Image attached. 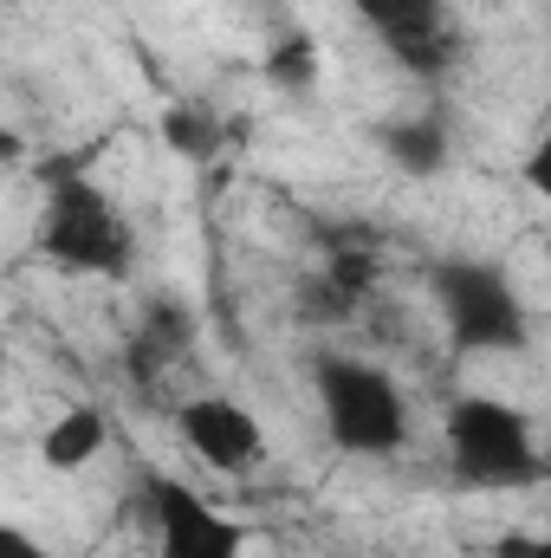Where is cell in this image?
Listing matches in <instances>:
<instances>
[{"mask_svg":"<svg viewBox=\"0 0 551 558\" xmlns=\"http://www.w3.org/2000/svg\"><path fill=\"white\" fill-rule=\"evenodd\" d=\"M39 247H46V260H59V267H72V274L118 279L131 267V221L118 215V202H111L105 189H91L85 175L59 169V175H46Z\"/></svg>","mask_w":551,"mask_h":558,"instance_id":"1","label":"cell"},{"mask_svg":"<svg viewBox=\"0 0 551 558\" xmlns=\"http://www.w3.org/2000/svg\"><path fill=\"white\" fill-rule=\"evenodd\" d=\"M448 461L474 487H526L546 474L532 448V422L493 397H467L448 410Z\"/></svg>","mask_w":551,"mask_h":558,"instance_id":"2","label":"cell"},{"mask_svg":"<svg viewBox=\"0 0 551 558\" xmlns=\"http://www.w3.org/2000/svg\"><path fill=\"white\" fill-rule=\"evenodd\" d=\"M318 403H325V428L338 448L351 454H396L403 448V397L396 384L364 364V357H318Z\"/></svg>","mask_w":551,"mask_h":558,"instance_id":"3","label":"cell"},{"mask_svg":"<svg viewBox=\"0 0 551 558\" xmlns=\"http://www.w3.org/2000/svg\"><path fill=\"white\" fill-rule=\"evenodd\" d=\"M434 299H441V318L461 351H519L526 344V305L500 267L454 260L434 274Z\"/></svg>","mask_w":551,"mask_h":558,"instance_id":"4","label":"cell"},{"mask_svg":"<svg viewBox=\"0 0 551 558\" xmlns=\"http://www.w3.org/2000/svg\"><path fill=\"white\" fill-rule=\"evenodd\" d=\"M149 513L162 558H241V526L182 481H149Z\"/></svg>","mask_w":551,"mask_h":558,"instance_id":"5","label":"cell"},{"mask_svg":"<svg viewBox=\"0 0 551 558\" xmlns=\"http://www.w3.org/2000/svg\"><path fill=\"white\" fill-rule=\"evenodd\" d=\"M364 13V26L415 72H441L454 59V26L441 0H351Z\"/></svg>","mask_w":551,"mask_h":558,"instance_id":"6","label":"cell"},{"mask_svg":"<svg viewBox=\"0 0 551 558\" xmlns=\"http://www.w3.org/2000/svg\"><path fill=\"white\" fill-rule=\"evenodd\" d=\"M182 441H188V454H201L208 468H221V474H241V468H254V454H260V422L247 416L241 403H228V397H195V403H182Z\"/></svg>","mask_w":551,"mask_h":558,"instance_id":"7","label":"cell"},{"mask_svg":"<svg viewBox=\"0 0 551 558\" xmlns=\"http://www.w3.org/2000/svg\"><path fill=\"white\" fill-rule=\"evenodd\" d=\"M98 448H105V416L98 410H65L46 428V461L52 468H85Z\"/></svg>","mask_w":551,"mask_h":558,"instance_id":"8","label":"cell"},{"mask_svg":"<svg viewBox=\"0 0 551 558\" xmlns=\"http://www.w3.org/2000/svg\"><path fill=\"white\" fill-rule=\"evenodd\" d=\"M383 149H390V162L409 169V175H434V169L448 162L441 124H390V131H383Z\"/></svg>","mask_w":551,"mask_h":558,"instance_id":"9","label":"cell"},{"mask_svg":"<svg viewBox=\"0 0 551 558\" xmlns=\"http://www.w3.org/2000/svg\"><path fill=\"white\" fill-rule=\"evenodd\" d=\"M267 78H273L279 92H305L311 78H318V46H311V33H285L273 52H267Z\"/></svg>","mask_w":551,"mask_h":558,"instance_id":"10","label":"cell"},{"mask_svg":"<svg viewBox=\"0 0 551 558\" xmlns=\"http://www.w3.org/2000/svg\"><path fill=\"white\" fill-rule=\"evenodd\" d=\"M162 137L175 143L188 162H208V156L221 149V131H215V118H208V111H188V105H175V111L162 118Z\"/></svg>","mask_w":551,"mask_h":558,"instance_id":"11","label":"cell"},{"mask_svg":"<svg viewBox=\"0 0 551 558\" xmlns=\"http://www.w3.org/2000/svg\"><path fill=\"white\" fill-rule=\"evenodd\" d=\"M370 279H377V260H370V254H338V260H331V286H338V299L370 292Z\"/></svg>","mask_w":551,"mask_h":558,"instance_id":"12","label":"cell"},{"mask_svg":"<svg viewBox=\"0 0 551 558\" xmlns=\"http://www.w3.org/2000/svg\"><path fill=\"white\" fill-rule=\"evenodd\" d=\"M526 182L551 202V124H546V137L532 143V156H526Z\"/></svg>","mask_w":551,"mask_h":558,"instance_id":"13","label":"cell"},{"mask_svg":"<svg viewBox=\"0 0 551 558\" xmlns=\"http://www.w3.org/2000/svg\"><path fill=\"white\" fill-rule=\"evenodd\" d=\"M0 558H52V553H39V546H33V533L7 526V533H0Z\"/></svg>","mask_w":551,"mask_h":558,"instance_id":"14","label":"cell"},{"mask_svg":"<svg viewBox=\"0 0 551 558\" xmlns=\"http://www.w3.org/2000/svg\"><path fill=\"white\" fill-rule=\"evenodd\" d=\"M500 558H551V539H526V533H513V539H500Z\"/></svg>","mask_w":551,"mask_h":558,"instance_id":"15","label":"cell"}]
</instances>
